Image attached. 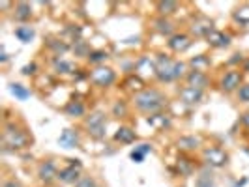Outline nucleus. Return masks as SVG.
Instances as JSON below:
<instances>
[{
    "label": "nucleus",
    "mask_w": 249,
    "mask_h": 187,
    "mask_svg": "<svg viewBox=\"0 0 249 187\" xmlns=\"http://www.w3.org/2000/svg\"><path fill=\"white\" fill-rule=\"evenodd\" d=\"M167 103H169V98L160 88H142L141 92L133 94V100H131L135 111L141 114H148V116L163 112Z\"/></svg>",
    "instance_id": "obj_1"
},
{
    "label": "nucleus",
    "mask_w": 249,
    "mask_h": 187,
    "mask_svg": "<svg viewBox=\"0 0 249 187\" xmlns=\"http://www.w3.org/2000/svg\"><path fill=\"white\" fill-rule=\"evenodd\" d=\"M32 144V135L28 133L25 125L17 122H6L2 127V146L4 150H25Z\"/></svg>",
    "instance_id": "obj_2"
},
{
    "label": "nucleus",
    "mask_w": 249,
    "mask_h": 187,
    "mask_svg": "<svg viewBox=\"0 0 249 187\" xmlns=\"http://www.w3.org/2000/svg\"><path fill=\"white\" fill-rule=\"evenodd\" d=\"M107 116L109 114L105 111H92L90 114H87L83 125H85L88 137L94 140H103L107 137V122H109Z\"/></svg>",
    "instance_id": "obj_3"
},
{
    "label": "nucleus",
    "mask_w": 249,
    "mask_h": 187,
    "mask_svg": "<svg viewBox=\"0 0 249 187\" xmlns=\"http://www.w3.org/2000/svg\"><path fill=\"white\" fill-rule=\"evenodd\" d=\"M154 77L161 85L176 83V58L165 52L156 54V75Z\"/></svg>",
    "instance_id": "obj_4"
},
{
    "label": "nucleus",
    "mask_w": 249,
    "mask_h": 187,
    "mask_svg": "<svg viewBox=\"0 0 249 187\" xmlns=\"http://www.w3.org/2000/svg\"><path fill=\"white\" fill-rule=\"evenodd\" d=\"M242 85H244V73L240 68H231V69L223 71L217 81V86L223 94H234L240 90Z\"/></svg>",
    "instance_id": "obj_5"
},
{
    "label": "nucleus",
    "mask_w": 249,
    "mask_h": 187,
    "mask_svg": "<svg viewBox=\"0 0 249 187\" xmlns=\"http://www.w3.org/2000/svg\"><path fill=\"white\" fill-rule=\"evenodd\" d=\"M200 155H202L204 165L210 169H223L229 165V159H231L229 153L219 146H204L200 150Z\"/></svg>",
    "instance_id": "obj_6"
},
{
    "label": "nucleus",
    "mask_w": 249,
    "mask_h": 187,
    "mask_svg": "<svg viewBox=\"0 0 249 187\" xmlns=\"http://www.w3.org/2000/svg\"><path fill=\"white\" fill-rule=\"evenodd\" d=\"M58 172H60V167L54 157H49V159H43V161L37 165L36 176L39 180V184L43 186H53L54 182H58Z\"/></svg>",
    "instance_id": "obj_7"
},
{
    "label": "nucleus",
    "mask_w": 249,
    "mask_h": 187,
    "mask_svg": "<svg viewBox=\"0 0 249 187\" xmlns=\"http://www.w3.org/2000/svg\"><path fill=\"white\" fill-rule=\"evenodd\" d=\"M88 79L94 86L109 88L116 83V71L112 68H107V66H98L88 73Z\"/></svg>",
    "instance_id": "obj_8"
},
{
    "label": "nucleus",
    "mask_w": 249,
    "mask_h": 187,
    "mask_svg": "<svg viewBox=\"0 0 249 187\" xmlns=\"http://www.w3.org/2000/svg\"><path fill=\"white\" fill-rule=\"evenodd\" d=\"M83 178V163L79 159H68V165L60 169L58 182L64 186H75Z\"/></svg>",
    "instance_id": "obj_9"
},
{
    "label": "nucleus",
    "mask_w": 249,
    "mask_h": 187,
    "mask_svg": "<svg viewBox=\"0 0 249 187\" xmlns=\"http://www.w3.org/2000/svg\"><path fill=\"white\" fill-rule=\"evenodd\" d=\"M202 144H204V140H202L200 135H182L180 138H176V148H178V152H182L186 155L202 150L204 148Z\"/></svg>",
    "instance_id": "obj_10"
},
{
    "label": "nucleus",
    "mask_w": 249,
    "mask_h": 187,
    "mask_svg": "<svg viewBox=\"0 0 249 187\" xmlns=\"http://www.w3.org/2000/svg\"><path fill=\"white\" fill-rule=\"evenodd\" d=\"M191 45H193V37H191V34H187V32H176L175 36H171L167 39V47H169L171 52H175V54L186 52Z\"/></svg>",
    "instance_id": "obj_11"
},
{
    "label": "nucleus",
    "mask_w": 249,
    "mask_h": 187,
    "mask_svg": "<svg viewBox=\"0 0 249 187\" xmlns=\"http://www.w3.org/2000/svg\"><path fill=\"white\" fill-rule=\"evenodd\" d=\"M213 30V21L212 19H208V17H204V15H199V17H195L193 21H191V26H189V32H191V37H206L212 34Z\"/></svg>",
    "instance_id": "obj_12"
},
{
    "label": "nucleus",
    "mask_w": 249,
    "mask_h": 187,
    "mask_svg": "<svg viewBox=\"0 0 249 187\" xmlns=\"http://www.w3.org/2000/svg\"><path fill=\"white\" fill-rule=\"evenodd\" d=\"M152 28H154L160 36H165L167 39L176 34V25L171 17H161V15H158L156 19H152Z\"/></svg>",
    "instance_id": "obj_13"
},
{
    "label": "nucleus",
    "mask_w": 249,
    "mask_h": 187,
    "mask_svg": "<svg viewBox=\"0 0 249 187\" xmlns=\"http://www.w3.org/2000/svg\"><path fill=\"white\" fill-rule=\"evenodd\" d=\"M178 98L184 105H199L204 100V90H199V88L193 86H182L180 92H178Z\"/></svg>",
    "instance_id": "obj_14"
},
{
    "label": "nucleus",
    "mask_w": 249,
    "mask_h": 187,
    "mask_svg": "<svg viewBox=\"0 0 249 187\" xmlns=\"http://www.w3.org/2000/svg\"><path fill=\"white\" fill-rule=\"evenodd\" d=\"M184 81H186L187 86L199 88V90H206V88L210 86V77H208V73H204V71L189 69V73H187V77Z\"/></svg>",
    "instance_id": "obj_15"
},
{
    "label": "nucleus",
    "mask_w": 249,
    "mask_h": 187,
    "mask_svg": "<svg viewBox=\"0 0 249 187\" xmlns=\"http://www.w3.org/2000/svg\"><path fill=\"white\" fill-rule=\"evenodd\" d=\"M64 114L73 118V120H81L87 118V105L81 100H70L64 107Z\"/></svg>",
    "instance_id": "obj_16"
},
{
    "label": "nucleus",
    "mask_w": 249,
    "mask_h": 187,
    "mask_svg": "<svg viewBox=\"0 0 249 187\" xmlns=\"http://www.w3.org/2000/svg\"><path fill=\"white\" fill-rule=\"evenodd\" d=\"M232 37L231 34H227L223 30H213L210 36L206 37V43L212 47V49H227L231 45Z\"/></svg>",
    "instance_id": "obj_17"
},
{
    "label": "nucleus",
    "mask_w": 249,
    "mask_h": 187,
    "mask_svg": "<svg viewBox=\"0 0 249 187\" xmlns=\"http://www.w3.org/2000/svg\"><path fill=\"white\" fill-rule=\"evenodd\" d=\"M32 6L28 2H15L13 4V19L21 25H28V21L32 19Z\"/></svg>",
    "instance_id": "obj_18"
},
{
    "label": "nucleus",
    "mask_w": 249,
    "mask_h": 187,
    "mask_svg": "<svg viewBox=\"0 0 249 187\" xmlns=\"http://www.w3.org/2000/svg\"><path fill=\"white\" fill-rule=\"evenodd\" d=\"M114 142H118V144H133L135 140H137V133H135V129L133 127H129V125H120L116 131H114Z\"/></svg>",
    "instance_id": "obj_19"
},
{
    "label": "nucleus",
    "mask_w": 249,
    "mask_h": 187,
    "mask_svg": "<svg viewBox=\"0 0 249 187\" xmlns=\"http://www.w3.org/2000/svg\"><path fill=\"white\" fill-rule=\"evenodd\" d=\"M176 169H178V174L182 176V178H189V176L195 174L197 163L193 161V159H189L186 153H182V155L176 159Z\"/></svg>",
    "instance_id": "obj_20"
},
{
    "label": "nucleus",
    "mask_w": 249,
    "mask_h": 187,
    "mask_svg": "<svg viewBox=\"0 0 249 187\" xmlns=\"http://www.w3.org/2000/svg\"><path fill=\"white\" fill-rule=\"evenodd\" d=\"M135 75L142 77V75H156V58H150V56H141L137 62H135Z\"/></svg>",
    "instance_id": "obj_21"
},
{
    "label": "nucleus",
    "mask_w": 249,
    "mask_h": 187,
    "mask_svg": "<svg viewBox=\"0 0 249 187\" xmlns=\"http://www.w3.org/2000/svg\"><path fill=\"white\" fill-rule=\"evenodd\" d=\"M58 144L64 148H77L81 144V137L75 129H64L58 137Z\"/></svg>",
    "instance_id": "obj_22"
},
{
    "label": "nucleus",
    "mask_w": 249,
    "mask_h": 187,
    "mask_svg": "<svg viewBox=\"0 0 249 187\" xmlns=\"http://www.w3.org/2000/svg\"><path fill=\"white\" fill-rule=\"evenodd\" d=\"M195 187H215V178L210 167H204L199 170V174L195 176Z\"/></svg>",
    "instance_id": "obj_23"
},
{
    "label": "nucleus",
    "mask_w": 249,
    "mask_h": 187,
    "mask_svg": "<svg viewBox=\"0 0 249 187\" xmlns=\"http://www.w3.org/2000/svg\"><path fill=\"white\" fill-rule=\"evenodd\" d=\"M53 68H54V71L60 75H71L77 71V66H75L71 60H66L62 56H56L54 60H53Z\"/></svg>",
    "instance_id": "obj_24"
},
{
    "label": "nucleus",
    "mask_w": 249,
    "mask_h": 187,
    "mask_svg": "<svg viewBox=\"0 0 249 187\" xmlns=\"http://www.w3.org/2000/svg\"><path fill=\"white\" fill-rule=\"evenodd\" d=\"M13 34H15V37H17L21 43H30V41L34 39V36H36V30H34V26H30V25H19L13 30Z\"/></svg>",
    "instance_id": "obj_25"
},
{
    "label": "nucleus",
    "mask_w": 249,
    "mask_h": 187,
    "mask_svg": "<svg viewBox=\"0 0 249 187\" xmlns=\"http://www.w3.org/2000/svg\"><path fill=\"white\" fill-rule=\"evenodd\" d=\"M178 10H180V4L173 2V0H165V2H158L156 4V12H158V15H161V17H171Z\"/></svg>",
    "instance_id": "obj_26"
},
{
    "label": "nucleus",
    "mask_w": 249,
    "mask_h": 187,
    "mask_svg": "<svg viewBox=\"0 0 249 187\" xmlns=\"http://www.w3.org/2000/svg\"><path fill=\"white\" fill-rule=\"evenodd\" d=\"M127 114H129V105H127V101L116 100L114 103H112V107H111L112 118H116V120H124Z\"/></svg>",
    "instance_id": "obj_27"
},
{
    "label": "nucleus",
    "mask_w": 249,
    "mask_h": 187,
    "mask_svg": "<svg viewBox=\"0 0 249 187\" xmlns=\"http://www.w3.org/2000/svg\"><path fill=\"white\" fill-rule=\"evenodd\" d=\"M189 64V69H195V71H204L206 73V69L212 66V60L206 56V54H199V56H195Z\"/></svg>",
    "instance_id": "obj_28"
},
{
    "label": "nucleus",
    "mask_w": 249,
    "mask_h": 187,
    "mask_svg": "<svg viewBox=\"0 0 249 187\" xmlns=\"http://www.w3.org/2000/svg\"><path fill=\"white\" fill-rule=\"evenodd\" d=\"M109 58V52L107 51H103V49H92V52L88 54V64H94L96 68L98 66H103V62Z\"/></svg>",
    "instance_id": "obj_29"
},
{
    "label": "nucleus",
    "mask_w": 249,
    "mask_h": 187,
    "mask_svg": "<svg viewBox=\"0 0 249 187\" xmlns=\"http://www.w3.org/2000/svg\"><path fill=\"white\" fill-rule=\"evenodd\" d=\"M10 92H12L17 100H21V101L28 100V98L32 96V92H30L25 85H19V83H12V85H10Z\"/></svg>",
    "instance_id": "obj_30"
},
{
    "label": "nucleus",
    "mask_w": 249,
    "mask_h": 187,
    "mask_svg": "<svg viewBox=\"0 0 249 187\" xmlns=\"http://www.w3.org/2000/svg\"><path fill=\"white\" fill-rule=\"evenodd\" d=\"M148 124L152 125V127H156V129H163V127L169 125V116H167L165 112L152 114V116H148Z\"/></svg>",
    "instance_id": "obj_31"
},
{
    "label": "nucleus",
    "mask_w": 249,
    "mask_h": 187,
    "mask_svg": "<svg viewBox=\"0 0 249 187\" xmlns=\"http://www.w3.org/2000/svg\"><path fill=\"white\" fill-rule=\"evenodd\" d=\"M73 187H101V182L92 174H83V178Z\"/></svg>",
    "instance_id": "obj_32"
},
{
    "label": "nucleus",
    "mask_w": 249,
    "mask_h": 187,
    "mask_svg": "<svg viewBox=\"0 0 249 187\" xmlns=\"http://www.w3.org/2000/svg\"><path fill=\"white\" fill-rule=\"evenodd\" d=\"M73 52L77 56H83V58H88V54L92 52V49L88 47L87 41H83V39H77L73 45Z\"/></svg>",
    "instance_id": "obj_33"
},
{
    "label": "nucleus",
    "mask_w": 249,
    "mask_h": 187,
    "mask_svg": "<svg viewBox=\"0 0 249 187\" xmlns=\"http://www.w3.org/2000/svg\"><path fill=\"white\" fill-rule=\"evenodd\" d=\"M49 47L56 52V56H62L64 52H68V51H70V45H68V43H64V41H58V39L49 41Z\"/></svg>",
    "instance_id": "obj_34"
},
{
    "label": "nucleus",
    "mask_w": 249,
    "mask_h": 187,
    "mask_svg": "<svg viewBox=\"0 0 249 187\" xmlns=\"http://www.w3.org/2000/svg\"><path fill=\"white\" fill-rule=\"evenodd\" d=\"M236 98L240 103H249V83H244L236 92Z\"/></svg>",
    "instance_id": "obj_35"
},
{
    "label": "nucleus",
    "mask_w": 249,
    "mask_h": 187,
    "mask_svg": "<svg viewBox=\"0 0 249 187\" xmlns=\"http://www.w3.org/2000/svg\"><path fill=\"white\" fill-rule=\"evenodd\" d=\"M37 71V64L36 62H30V64H26L25 68L21 69V73L26 75V77H30V75H36Z\"/></svg>",
    "instance_id": "obj_36"
},
{
    "label": "nucleus",
    "mask_w": 249,
    "mask_h": 187,
    "mask_svg": "<svg viewBox=\"0 0 249 187\" xmlns=\"http://www.w3.org/2000/svg\"><path fill=\"white\" fill-rule=\"evenodd\" d=\"M129 157H131V161H133V163H142L146 155H144V153H141L139 150L133 148V150H131V153H129Z\"/></svg>",
    "instance_id": "obj_37"
},
{
    "label": "nucleus",
    "mask_w": 249,
    "mask_h": 187,
    "mask_svg": "<svg viewBox=\"0 0 249 187\" xmlns=\"http://www.w3.org/2000/svg\"><path fill=\"white\" fill-rule=\"evenodd\" d=\"M135 150H139V152L144 153V155H148V153H152V144H150V142H141V144L135 146Z\"/></svg>",
    "instance_id": "obj_38"
},
{
    "label": "nucleus",
    "mask_w": 249,
    "mask_h": 187,
    "mask_svg": "<svg viewBox=\"0 0 249 187\" xmlns=\"http://www.w3.org/2000/svg\"><path fill=\"white\" fill-rule=\"evenodd\" d=\"M2 187H23V186H21V182H19V180H15V178H8V180H4V182H2Z\"/></svg>",
    "instance_id": "obj_39"
},
{
    "label": "nucleus",
    "mask_w": 249,
    "mask_h": 187,
    "mask_svg": "<svg viewBox=\"0 0 249 187\" xmlns=\"http://www.w3.org/2000/svg\"><path fill=\"white\" fill-rule=\"evenodd\" d=\"M240 124L244 125V127L249 131V112H244V114L240 116Z\"/></svg>",
    "instance_id": "obj_40"
},
{
    "label": "nucleus",
    "mask_w": 249,
    "mask_h": 187,
    "mask_svg": "<svg viewBox=\"0 0 249 187\" xmlns=\"http://www.w3.org/2000/svg\"><path fill=\"white\" fill-rule=\"evenodd\" d=\"M240 69H242V73H249V58L244 60V64H242V68H240Z\"/></svg>",
    "instance_id": "obj_41"
}]
</instances>
